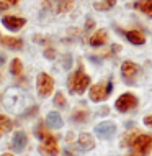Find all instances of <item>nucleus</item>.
Returning a JSON list of instances; mask_svg holds the SVG:
<instances>
[{"instance_id":"2eb2a0df","label":"nucleus","mask_w":152,"mask_h":156,"mask_svg":"<svg viewBox=\"0 0 152 156\" xmlns=\"http://www.w3.org/2000/svg\"><path fill=\"white\" fill-rule=\"evenodd\" d=\"M2 43L10 49H22L23 48V41L20 38H15V36H3Z\"/></svg>"},{"instance_id":"c85d7f7f","label":"nucleus","mask_w":152,"mask_h":156,"mask_svg":"<svg viewBox=\"0 0 152 156\" xmlns=\"http://www.w3.org/2000/svg\"><path fill=\"white\" fill-rule=\"evenodd\" d=\"M105 3H106V5H108L110 8H111V7L116 3V0H105Z\"/></svg>"},{"instance_id":"a211bd4d","label":"nucleus","mask_w":152,"mask_h":156,"mask_svg":"<svg viewBox=\"0 0 152 156\" xmlns=\"http://www.w3.org/2000/svg\"><path fill=\"white\" fill-rule=\"evenodd\" d=\"M137 135H141V133H139L137 132V130H129V132L128 133H126L124 135V136H123V141H121V146H131V143H133L134 140H136V136H137Z\"/></svg>"},{"instance_id":"ddd939ff","label":"nucleus","mask_w":152,"mask_h":156,"mask_svg":"<svg viewBox=\"0 0 152 156\" xmlns=\"http://www.w3.org/2000/svg\"><path fill=\"white\" fill-rule=\"evenodd\" d=\"M62 119L61 115H59L57 112H49L48 117H46V125L49 126V128H62Z\"/></svg>"},{"instance_id":"412c9836","label":"nucleus","mask_w":152,"mask_h":156,"mask_svg":"<svg viewBox=\"0 0 152 156\" xmlns=\"http://www.w3.org/2000/svg\"><path fill=\"white\" fill-rule=\"evenodd\" d=\"M74 5V0H59L57 3V12L59 13H64V12H69Z\"/></svg>"},{"instance_id":"dca6fc26","label":"nucleus","mask_w":152,"mask_h":156,"mask_svg":"<svg viewBox=\"0 0 152 156\" xmlns=\"http://www.w3.org/2000/svg\"><path fill=\"white\" fill-rule=\"evenodd\" d=\"M121 73H123V76L126 79H131L137 73V66L134 64V62H131V61H124L123 66H121Z\"/></svg>"},{"instance_id":"39448f33","label":"nucleus","mask_w":152,"mask_h":156,"mask_svg":"<svg viewBox=\"0 0 152 156\" xmlns=\"http://www.w3.org/2000/svg\"><path fill=\"white\" fill-rule=\"evenodd\" d=\"M150 141L152 140H150L149 135H144V133L137 135L136 140L131 143V148H133L134 156H144L147 153V150H149V146H150Z\"/></svg>"},{"instance_id":"bb28decb","label":"nucleus","mask_w":152,"mask_h":156,"mask_svg":"<svg viewBox=\"0 0 152 156\" xmlns=\"http://www.w3.org/2000/svg\"><path fill=\"white\" fill-rule=\"evenodd\" d=\"M44 56H46V58H54V49L48 48V49L44 51Z\"/></svg>"},{"instance_id":"473e14b6","label":"nucleus","mask_w":152,"mask_h":156,"mask_svg":"<svg viewBox=\"0 0 152 156\" xmlns=\"http://www.w3.org/2000/svg\"><path fill=\"white\" fill-rule=\"evenodd\" d=\"M66 156H72V154H70V153H66Z\"/></svg>"},{"instance_id":"2f4dec72","label":"nucleus","mask_w":152,"mask_h":156,"mask_svg":"<svg viewBox=\"0 0 152 156\" xmlns=\"http://www.w3.org/2000/svg\"><path fill=\"white\" fill-rule=\"evenodd\" d=\"M2 156H13L12 153H5V154H2Z\"/></svg>"},{"instance_id":"20e7f679","label":"nucleus","mask_w":152,"mask_h":156,"mask_svg":"<svg viewBox=\"0 0 152 156\" xmlns=\"http://www.w3.org/2000/svg\"><path fill=\"white\" fill-rule=\"evenodd\" d=\"M111 90H113V82L111 81L106 82V84H95L90 89V99L95 100V102H100V100L106 99V97L111 94Z\"/></svg>"},{"instance_id":"5701e85b","label":"nucleus","mask_w":152,"mask_h":156,"mask_svg":"<svg viewBox=\"0 0 152 156\" xmlns=\"http://www.w3.org/2000/svg\"><path fill=\"white\" fill-rule=\"evenodd\" d=\"M72 119H74L75 122H83V120H87V112H83V110H75L74 115H72Z\"/></svg>"},{"instance_id":"1a4fd4ad","label":"nucleus","mask_w":152,"mask_h":156,"mask_svg":"<svg viewBox=\"0 0 152 156\" xmlns=\"http://www.w3.org/2000/svg\"><path fill=\"white\" fill-rule=\"evenodd\" d=\"M2 23H3V27H5L7 30H10V31H18L20 28L25 27L26 20H25V18H20V16L7 15V16H3V18H2Z\"/></svg>"},{"instance_id":"7c9ffc66","label":"nucleus","mask_w":152,"mask_h":156,"mask_svg":"<svg viewBox=\"0 0 152 156\" xmlns=\"http://www.w3.org/2000/svg\"><path fill=\"white\" fill-rule=\"evenodd\" d=\"M3 62H5V56H3V54H0V66H3Z\"/></svg>"},{"instance_id":"9b49d317","label":"nucleus","mask_w":152,"mask_h":156,"mask_svg":"<svg viewBox=\"0 0 152 156\" xmlns=\"http://www.w3.org/2000/svg\"><path fill=\"white\" fill-rule=\"evenodd\" d=\"M124 36L128 38L129 43L133 44H144L146 43V36L142 31L139 30H129V31H124Z\"/></svg>"},{"instance_id":"f8f14e48","label":"nucleus","mask_w":152,"mask_h":156,"mask_svg":"<svg viewBox=\"0 0 152 156\" xmlns=\"http://www.w3.org/2000/svg\"><path fill=\"white\" fill-rule=\"evenodd\" d=\"M106 40H108L106 31H105V30H98L96 33H93V35L90 36L88 43H90V46H93V48H98V46H103L105 43H106Z\"/></svg>"},{"instance_id":"f257e3e1","label":"nucleus","mask_w":152,"mask_h":156,"mask_svg":"<svg viewBox=\"0 0 152 156\" xmlns=\"http://www.w3.org/2000/svg\"><path fill=\"white\" fill-rule=\"evenodd\" d=\"M36 136L41 138V145H39V153L43 156H57L59 148H57V141L49 132H46L43 123H38L36 126Z\"/></svg>"},{"instance_id":"aec40b11","label":"nucleus","mask_w":152,"mask_h":156,"mask_svg":"<svg viewBox=\"0 0 152 156\" xmlns=\"http://www.w3.org/2000/svg\"><path fill=\"white\" fill-rule=\"evenodd\" d=\"M10 73L13 74V76H22V73H23V64H22V61H20V59H13V61H12V64H10Z\"/></svg>"},{"instance_id":"f03ea898","label":"nucleus","mask_w":152,"mask_h":156,"mask_svg":"<svg viewBox=\"0 0 152 156\" xmlns=\"http://www.w3.org/2000/svg\"><path fill=\"white\" fill-rule=\"evenodd\" d=\"M88 84H90V77L85 74V71L82 67H79L69 77V90L72 94H83L88 87Z\"/></svg>"},{"instance_id":"423d86ee","label":"nucleus","mask_w":152,"mask_h":156,"mask_svg":"<svg viewBox=\"0 0 152 156\" xmlns=\"http://www.w3.org/2000/svg\"><path fill=\"white\" fill-rule=\"evenodd\" d=\"M36 87H38V94L41 97H48L54 89V81L51 76H48L46 73H41L38 76V81H36Z\"/></svg>"},{"instance_id":"cd10ccee","label":"nucleus","mask_w":152,"mask_h":156,"mask_svg":"<svg viewBox=\"0 0 152 156\" xmlns=\"http://www.w3.org/2000/svg\"><path fill=\"white\" fill-rule=\"evenodd\" d=\"M93 25H95V23H93V20L88 18V20H87V27H85V28H87V30H90V28H93Z\"/></svg>"},{"instance_id":"393cba45","label":"nucleus","mask_w":152,"mask_h":156,"mask_svg":"<svg viewBox=\"0 0 152 156\" xmlns=\"http://www.w3.org/2000/svg\"><path fill=\"white\" fill-rule=\"evenodd\" d=\"M8 7H10V3H7L5 0H0V12H2V10H7Z\"/></svg>"},{"instance_id":"a878e982","label":"nucleus","mask_w":152,"mask_h":156,"mask_svg":"<svg viewBox=\"0 0 152 156\" xmlns=\"http://www.w3.org/2000/svg\"><path fill=\"white\" fill-rule=\"evenodd\" d=\"M144 125H147V126H152V115H147V117H144Z\"/></svg>"},{"instance_id":"b1692460","label":"nucleus","mask_w":152,"mask_h":156,"mask_svg":"<svg viewBox=\"0 0 152 156\" xmlns=\"http://www.w3.org/2000/svg\"><path fill=\"white\" fill-rule=\"evenodd\" d=\"M93 7L96 8V10H101V12H103V10H108V8H110V7H108L106 3H105V2H103V3H98V2H96Z\"/></svg>"},{"instance_id":"6e6552de","label":"nucleus","mask_w":152,"mask_h":156,"mask_svg":"<svg viewBox=\"0 0 152 156\" xmlns=\"http://www.w3.org/2000/svg\"><path fill=\"white\" fill-rule=\"evenodd\" d=\"M95 133L103 140H110L116 133V125L113 122H101V123L95 126Z\"/></svg>"},{"instance_id":"6ab92c4d","label":"nucleus","mask_w":152,"mask_h":156,"mask_svg":"<svg viewBox=\"0 0 152 156\" xmlns=\"http://www.w3.org/2000/svg\"><path fill=\"white\" fill-rule=\"evenodd\" d=\"M10 128H12V120L5 115H0V136L5 135Z\"/></svg>"},{"instance_id":"4be33fe9","label":"nucleus","mask_w":152,"mask_h":156,"mask_svg":"<svg viewBox=\"0 0 152 156\" xmlns=\"http://www.w3.org/2000/svg\"><path fill=\"white\" fill-rule=\"evenodd\" d=\"M54 104H56L59 108H64L66 107V99H64V95H62L61 92L56 94V97H54Z\"/></svg>"},{"instance_id":"72a5a7b5","label":"nucleus","mask_w":152,"mask_h":156,"mask_svg":"<svg viewBox=\"0 0 152 156\" xmlns=\"http://www.w3.org/2000/svg\"><path fill=\"white\" fill-rule=\"evenodd\" d=\"M128 156H134V154H128Z\"/></svg>"},{"instance_id":"4468645a","label":"nucleus","mask_w":152,"mask_h":156,"mask_svg":"<svg viewBox=\"0 0 152 156\" xmlns=\"http://www.w3.org/2000/svg\"><path fill=\"white\" fill-rule=\"evenodd\" d=\"M79 146L82 150H85V151H88V150H92L95 146V141H93V136H92L90 133H82L79 136Z\"/></svg>"},{"instance_id":"f3484780","label":"nucleus","mask_w":152,"mask_h":156,"mask_svg":"<svg viewBox=\"0 0 152 156\" xmlns=\"http://www.w3.org/2000/svg\"><path fill=\"white\" fill-rule=\"evenodd\" d=\"M134 8L144 12L147 16H152V0H139L134 3Z\"/></svg>"},{"instance_id":"c756f323","label":"nucleus","mask_w":152,"mask_h":156,"mask_svg":"<svg viewBox=\"0 0 152 156\" xmlns=\"http://www.w3.org/2000/svg\"><path fill=\"white\" fill-rule=\"evenodd\" d=\"M7 3H10V5H15V3H18L20 0H5Z\"/></svg>"},{"instance_id":"0eeeda50","label":"nucleus","mask_w":152,"mask_h":156,"mask_svg":"<svg viewBox=\"0 0 152 156\" xmlns=\"http://www.w3.org/2000/svg\"><path fill=\"white\" fill-rule=\"evenodd\" d=\"M136 105H137V99L133 94H123V95L118 97L115 107H116V110H120V112H129L131 108H134Z\"/></svg>"},{"instance_id":"9d476101","label":"nucleus","mask_w":152,"mask_h":156,"mask_svg":"<svg viewBox=\"0 0 152 156\" xmlns=\"http://www.w3.org/2000/svg\"><path fill=\"white\" fill-rule=\"evenodd\" d=\"M26 143H28L26 133L16 132V133L13 135V138H12V148H13L15 151H22L25 146H26Z\"/></svg>"},{"instance_id":"7ed1b4c3","label":"nucleus","mask_w":152,"mask_h":156,"mask_svg":"<svg viewBox=\"0 0 152 156\" xmlns=\"http://www.w3.org/2000/svg\"><path fill=\"white\" fill-rule=\"evenodd\" d=\"M20 104H23V94L18 89H8L3 95V105L12 112H20Z\"/></svg>"}]
</instances>
